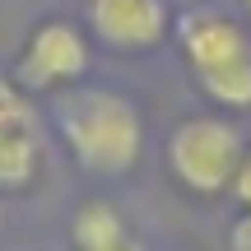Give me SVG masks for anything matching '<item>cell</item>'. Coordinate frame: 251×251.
Listing matches in <instances>:
<instances>
[{"label":"cell","instance_id":"obj_5","mask_svg":"<svg viewBox=\"0 0 251 251\" xmlns=\"http://www.w3.org/2000/svg\"><path fill=\"white\" fill-rule=\"evenodd\" d=\"M172 0H89V28L112 51H149L168 37Z\"/></svg>","mask_w":251,"mask_h":251},{"label":"cell","instance_id":"obj_10","mask_svg":"<svg viewBox=\"0 0 251 251\" xmlns=\"http://www.w3.org/2000/svg\"><path fill=\"white\" fill-rule=\"evenodd\" d=\"M228 242H233V251H251V209H242V214L233 219V233H228Z\"/></svg>","mask_w":251,"mask_h":251},{"label":"cell","instance_id":"obj_13","mask_svg":"<svg viewBox=\"0 0 251 251\" xmlns=\"http://www.w3.org/2000/svg\"><path fill=\"white\" fill-rule=\"evenodd\" d=\"M172 5H191V0H172Z\"/></svg>","mask_w":251,"mask_h":251},{"label":"cell","instance_id":"obj_4","mask_svg":"<svg viewBox=\"0 0 251 251\" xmlns=\"http://www.w3.org/2000/svg\"><path fill=\"white\" fill-rule=\"evenodd\" d=\"M84 70H89V37L70 19H47L19 47L14 84L24 93H61V89H75Z\"/></svg>","mask_w":251,"mask_h":251},{"label":"cell","instance_id":"obj_8","mask_svg":"<svg viewBox=\"0 0 251 251\" xmlns=\"http://www.w3.org/2000/svg\"><path fill=\"white\" fill-rule=\"evenodd\" d=\"M0 135H37V112L14 79H0Z\"/></svg>","mask_w":251,"mask_h":251},{"label":"cell","instance_id":"obj_7","mask_svg":"<svg viewBox=\"0 0 251 251\" xmlns=\"http://www.w3.org/2000/svg\"><path fill=\"white\" fill-rule=\"evenodd\" d=\"M37 177V135H0V191H24Z\"/></svg>","mask_w":251,"mask_h":251},{"label":"cell","instance_id":"obj_2","mask_svg":"<svg viewBox=\"0 0 251 251\" xmlns=\"http://www.w3.org/2000/svg\"><path fill=\"white\" fill-rule=\"evenodd\" d=\"M177 42L186 56V70L196 75L200 93L214 107L228 112L251 107V33L237 19L196 9L177 24Z\"/></svg>","mask_w":251,"mask_h":251},{"label":"cell","instance_id":"obj_12","mask_svg":"<svg viewBox=\"0 0 251 251\" xmlns=\"http://www.w3.org/2000/svg\"><path fill=\"white\" fill-rule=\"evenodd\" d=\"M242 9H247V19H251V0H242Z\"/></svg>","mask_w":251,"mask_h":251},{"label":"cell","instance_id":"obj_6","mask_svg":"<svg viewBox=\"0 0 251 251\" xmlns=\"http://www.w3.org/2000/svg\"><path fill=\"white\" fill-rule=\"evenodd\" d=\"M121 237H130V233H126V219L107 205V200H84V205L75 209V219H70V242H75V251L112 247V242H121Z\"/></svg>","mask_w":251,"mask_h":251},{"label":"cell","instance_id":"obj_3","mask_svg":"<svg viewBox=\"0 0 251 251\" xmlns=\"http://www.w3.org/2000/svg\"><path fill=\"white\" fill-rule=\"evenodd\" d=\"M168 172L191 196H224L237 177V163L247 153V140L228 117H181L168 135Z\"/></svg>","mask_w":251,"mask_h":251},{"label":"cell","instance_id":"obj_11","mask_svg":"<svg viewBox=\"0 0 251 251\" xmlns=\"http://www.w3.org/2000/svg\"><path fill=\"white\" fill-rule=\"evenodd\" d=\"M93 251H144L135 237H121V242H112V247H93Z\"/></svg>","mask_w":251,"mask_h":251},{"label":"cell","instance_id":"obj_1","mask_svg":"<svg viewBox=\"0 0 251 251\" xmlns=\"http://www.w3.org/2000/svg\"><path fill=\"white\" fill-rule=\"evenodd\" d=\"M56 130L70 158L93 177H126L144 153V121L126 93L112 89H61L56 93Z\"/></svg>","mask_w":251,"mask_h":251},{"label":"cell","instance_id":"obj_9","mask_svg":"<svg viewBox=\"0 0 251 251\" xmlns=\"http://www.w3.org/2000/svg\"><path fill=\"white\" fill-rule=\"evenodd\" d=\"M228 191H233V200H237L242 209H251V149L242 153V163H237V177H233V186H228Z\"/></svg>","mask_w":251,"mask_h":251}]
</instances>
